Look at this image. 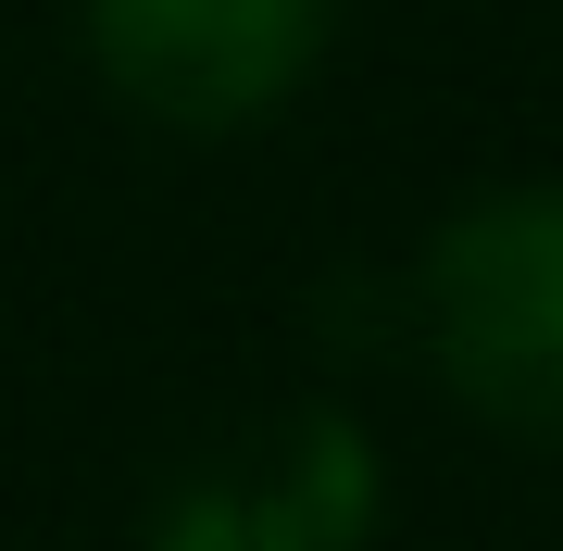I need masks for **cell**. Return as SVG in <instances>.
<instances>
[{
  "label": "cell",
  "instance_id": "obj_2",
  "mask_svg": "<svg viewBox=\"0 0 563 551\" xmlns=\"http://www.w3.org/2000/svg\"><path fill=\"white\" fill-rule=\"evenodd\" d=\"M351 0H76V51L113 113L163 139H263L339 63Z\"/></svg>",
  "mask_w": 563,
  "mask_h": 551
},
{
  "label": "cell",
  "instance_id": "obj_3",
  "mask_svg": "<svg viewBox=\"0 0 563 551\" xmlns=\"http://www.w3.org/2000/svg\"><path fill=\"white\" fill-rule=\"evenodd\" d=\"M376 427L339 401H288L251 451H213L151 514V551H363L376 539Z\"/></svg>",
  "mask_w": 563,
  "mask_h": 551
},
{
  "label": "cell",
  "instance_id": "obj_1",
  "mask_svg": "<svg viewBox=\"0 0 563 551\" xmlns=\"http://www.w3.org/2000/svg\"><path fill=\"white\" fill-rule=\"evenodd\" d=\"M401 339L463 427L563 451V176H488L413 239Z\"/></svg>",
  "mask_w": 563,
  "mask_h": 551
}]
</instances>
